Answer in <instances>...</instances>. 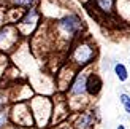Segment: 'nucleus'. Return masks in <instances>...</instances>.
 <instances>
[{
  "label": "nucleus",
  "mask_w": 130,
  "mask_h": 129,
  "mask_svg": "<svg viewBox=\"0 0 130 129\" xmlns=\"http://www.w3.org/2000/svg\"><path fill=\"white\" fill-rule=\"evenodd\" d=\"M13 6L16 8H25V10H30V8H35L38 0H10Z\"/></svg>",
  "instance_id": "f8f14e48"
},
{
  "label": "nucleus",
  "mask_w": 130,
  "mask_h": 129,
  "mask_svg": "<svg viewBox=\"0 0 130 129\" xmlns=\"http://www.w3.org/2000/svg\"><path fill=\"white\" fill-rule=\"evenodd\" d=\"M54 29L56 37L59 40H62L63 43H73L83 37L81 34L84 30V21L76 13H67L62 18L56 19Z\"/></svg>",
  "instance_id": "f03ea898"
},
{
  "label": "nucleus",
  "mask_w": 130,
  "mask_h": 129,
  "mask_svg": "<svg viewBox=\"0 0 130 129\" xmlns=\"http://www.w3.org/2000/svg\"><path fill=\"white\" fill-rule=\"evenodd\" d=\"M38 21H40V11L37 8H30L25 10L24 15H21V19L16 22V27L21 32V35H29L32 29L38 24Z\"/></svg>",
  "instance_id": "6e6552de"
},
{
  "label": "nucleus",
  "mask_w": 130,
  "mask_h": 129,
  "mask_svg": "<svg viewBox=\"0 0 130 129\" xmlns=\"http://www.w3.org/2000/svg\"><path fill=\"white\" fill-rule=\"evenodd\" d=\"M10 121L18 127H34L35 120L29 102H16L10 107Z\"/></svg>",
  "instance_id": "20e7f679"
},
{
  "label": "nucleus",
  "mask_w": 130,
  "mask_h": 129,
  "mask_svg": "<svg viewBox=\"0 0 130 129\" xmlns=\"http://www.w3.org/2000/svg\"><path fill=\"white\" fill-rule=\"evenodd\" d=\"M95 13H100L102 16L109 18L116 13V5L118 0H92Z\"/></svg>",
  "instance_id": "1a4fd4ad"
},
{
  "label": "nucleus",
  "mask_w": 130,
  "mask_h": 129,
  "mask_svg": "<svg viewBox=\"0 0 130 129\" xmlns=\"http://www.w3.org/2000/svg\"><path fill=\"white\" fill-rule=\"evenodd\" d=\"M49 129H71V127H70L68 124H65V123H63V124H59V126H51Z\"/></svg>",
  "instance_id": "dca6fc26"
},
{
  "label": "nucleus",
  "mask_w": 130,
  "mask_h": 129,
  "mask_svg": "<svg viewBox=\"0 0 130 129\" xmlns=\"http://www.w3.org/2000/svg\"><path fill=\"white\" fill-rule=\"evenodd\" d=\"M128 62H130V61H128Z\"/></svg>",
  "instance_id": "6ab92c4d"
},
{
  "label": "nucleus",
  "mask_w": 130,
  "mask_h": 129,
  "mask_svg": "<svg viewBox=\"0 0 130 129\" xmlns=\"http://www.w3.org/2000/svg\"><path fill=\"white\" fill-rule=\"evenodd\" d=\"M2 22H3V19H2V15H0V27H2Z\"/></svg>",
  "instance_id": "a211bd4d"
},
{
  "label": "nucleus",
  "mask_w": 130,
  "mask_h": 129,
  "mask_svg": "<svg viewBox=\"0 0 130 129\" xmlns=\"http://www.w3.org/2000/svg\"><path fill=\"white\" fill-rule=\"evenodd\" d=\"M10 99H11L10 91H6V89H0V110H5V108H8Z\"/></svg>",
  "instance_id": "2eb2a0df"
},
{
  "label": "nucleus",
  "mask_w": 130,
  "mask_h": 129,
  "mask_svg": "<svg viewBox=\"0 0 130 129\" xmlns=\"http://www.w3.org/2000/svg\"><path fill=\"white\" fill-rule=\"evenodd\" d=\"M90 73L89 69L78 70L73 81L70 83V86L67 88V96L68 99H84L87 97V76Z\"/></svg>",
  "instance_id": "423d86ee"
},
{
  "label": "nucleus",
  "mask_w": 130,
  "mask_h": 129,
  "mask_svg": "<svg viewBox=\"0 0 130 129\" xmlns=\"http://www.w3.org/2000/svg\"><path fill=\"white\" fill-rule=\"evenodd\" d=\"M21 38V32L18 30L16 24H6L0 27V51L2 53H11L16 48Z\"/></svg>",
  "instance_id": "39448f33"
},
{
  "label": "nucleus",
  "mask_w": 130,
  "mask_h": 129,
  "mask_svg": "<svg viewBox=\"0 0 130 129\" xmlns=\"http://www.w3.org/2000/svg\"><path fill=\"white\" fill-rule=\"evenodd\" d=\"M10 107L5 110H0V129H8L10 126Z\"/></svg>",
  "instance_id": "ddd939ff"
},
{
  "label": "nucleus",
  "mask_w": 130,
  "mask_h": 129,
  "mask_svg": "<svg viewBox=\"0 0 130 129\" xmlns=\"http://www.w3.org/2000/svg\"><path fill=\"white\" fill-rule=\"evenodd\" d=\"M99 121V110L97 108H84L76 112L70 121L71 129H94Z\"/></svg>",
  "instance_id": "0eeeda50"
},
{
  "label": "nucleus",
  "mask_w": 130,
  "mask_h": 129,
  "mask_svg": "<svg viewBox=\"0 0 130 129\" xmlns=\"http://www.w3.org/2000/svg\"><path fill=\"white\" fill-rule=\"evenodd\" d=\"M102 88H103L102 76L97 72H94V70H90V73L87 76V96L89 97H97L100 94Z\"/></svg>",
  "instance_id": "9d476101"
},
{
  "label": "nucleus",
  "mask_w": 130,
  "mask_h": 129,
  "mask_svg": "<svg viewBox=\"0 0 130 129\" xmlns=\"http://www.w3.org/2000/svg\"><path fill=\"white\" fill-rule=\"evenodd\" d=\"M119 102H121L122 108H124L125 115H127V117H130V94L121 93V94H119Z\"/></svg>",
  "instance_id": "4468645a"
},
{
  "label": "nucleus",
  "mask_w": 130,
  "mask_h": 129,
  "mask_svg": "<svg viewBox=\"0 0 130 129\" xmlns=\"http://www.w3.org/2000/svg\"><path fill=\"white\" fill-rule=\"evenodd\" d=\"M116 129H127V126L125 124H118V127H116Z\"/></svg>",
  "instance_id": "f3484780"
},
{
  "label": "nucleus",
  "mask_w": 130,
  "mask_h": 129,
  "mask_svg": "<svg viewBox=\"0 0 130 129\" xmlns=\"http://www.w3.org/2000/svg\"><path fill=\"white\" fill-rule=\"evenodd\" d=\"M99 56V48L94 40L89 37H81L71 45V51L68 54V64L76 70H84L90 64H94Z\"/></svg>",
  "instance_id": "f257e3e1"
},
{
  "label": "nucleus",
  "mask_w": 130,
  "mask_h": 129,
  "mask_svg": "<svg viewBox=\"0 0 130 129\" xmlns=\"http://www.w3.org/2000/svg\"><path fill=\"white\" fill-rule=\"evenodd\" d=\"M113 72L116 75V78H118L121 83H125L128 80V69L125 67V64L122 62H116L113 66Z\"/></svg>",
  "instance_id": "9b49d317"
},
{
  "label": "nucleus",
  "mask_w": 130,
  "mask_h": 129,
  "mask_svg": "<svg viewBox=\"0 0 130 129\" xmlns=\"http://www.w3.org/2000/svg\"><path fill=\"white\" fill-rule=\"evenodd\" d=\"M32 115L35 120V126L38 129H46L51 126L53 121V112H54V102L46 96H35L29 100Z\"/></svg>",
  "instance_id": "7ed1b4c3"
}]
</instances>
